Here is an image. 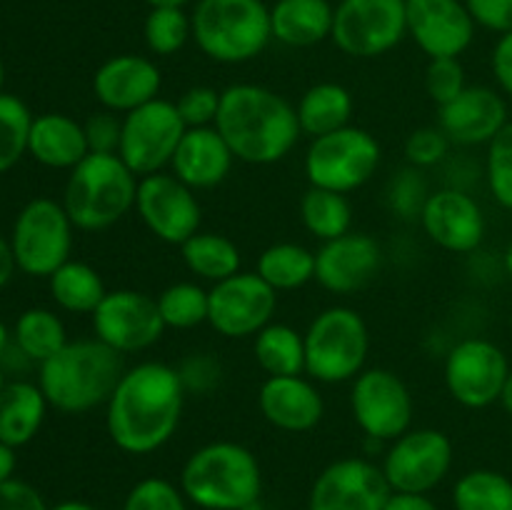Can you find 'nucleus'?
Instances as JSON below:
<instances>
[{
    "label": "nucleus",
    "instance_id": "nucleus-1",
    "mask_svg": "<svg viewBox=\"0 0 512 510\" xmlns=\"http://www.w3.org/2000/svg\"><path fill=\"white\" fill-rule=\"evenodd\" d=\"M183 383L175 365L143 360L123 370L105 403L110 443L125 455H150L173 440L185 408Z\"/></svg>",
    "mask_w": 512,
    "mask_h": 510
},
{
    "label": "nucleus",
    "instance_id": "nucleus-2",
    "mask_svg": "<svg viewBox=\"0 0 512 510\" xmlns=\"http://www.w3.org/2000/svg\"><path fill=\"white\" fill-rule=\"evenodd\" d=\"M215 128L235 160L248 165L280 163L303 138L295 105L258 83H233L220 90Z\"/></svg>",
    "mask_w": 512,
    "mask_h": 510
},
{
    "label": "nucleus",
    "instance_id": "nucleus-3",
    "mask_svg": "<svg viewBox=\"0 0 512 510\" xmlns=\"http://www.w3.org/2000/svg\"><path fill=\"white\" fill-rule=\"evenodd\" d=\"M123 370V355L98 338H80L38 365V385L50 408L83 415L105 408Z\"/></svg>",
    "mask_w": 512,
    "mask_h": 510
},
{
    "label": "nucleus",
    "instance_id": "nucleus-4",
    "mask_svg": "<svg viewBox=\"0 0 512 510\" xmlns=\"http://www.w3.org/2000/svg\"><path fill=\"white\" fill-rule=\"evenodd\" d=\"M178 485L200 510H250L263 495V470L243 443L213 440L188 455Z\"/></svg>",
    "mask_w": 512,
    "mask_h": 510
},
{
    "label": "nucleus",
    "instance_id": "nucleus-5",
    "mask_svg": "<svg viewBox=\"0 0 512 510\" xmlns=\"http://www.w3.org/2000/svg\"><path fill=\"white\" fill-rule=\"evenodd\" d=\"M138 183L140 178L118 153H90L70 170L60 203L75 228L98 233L135 210Z\"/></svg>",
    "mask_w": 512,
    "mask_h": 510
},
{
    "label": "nucleus",
    "instance_id": "nucleus-6",
    "mask_svg": "<svg viewBox=\"0 0 512 510\" xmlns=\"http://www.w3.org/2000/svg\"><path fill=\"white\" fill-rule=\"evenodd\" d=\"M190 20L198 50L220 65L250 63L273 40L263 0H198Z\"/></svg>",
    "mask_w": 512,
    "mask_h": 510
},
{
    "label": "nucleus",
    "instance_id": "nucleus-7",
    "mask_svg": "<svg viewBox=\"0 0 512 510\" xmlns=\"http://www.w3.org/2000/svg\"><path fill=\"white\" fill-rule=\"evenodd\" d=\"M305 375L315 383H353L370 355V328L350 305L320 310L305 328Z\"/></svg>",
    "mask_w": 512,
    "mask_h": 510
},
{
    "label": "nucleus",
    "instance_id": "nucleus-8",
    "mask_svg": "<svg viewBox=\"0 0 512 510\" xmlns=\"http://www.w3.org/2000/svg\"><path fill=\"white\" fill-rule=\"evenodd\" d=\"M380 163H383V148L378 138L358 125H345L310 140L303 170L313 188L350 195L378 175Z\"/></svg>",
    "mask_w": 512,
    "mask_h": 510
},
{
    "label": "nucleus",
    "instance_id": "nucleus-9",
    "mask_svg": "<svg viewBox=\"0 0 512 510\" xmlns=\"http://www.w3.org/2000/svg\"><path fill=\"white\" fill-rule=\"evenodd\" d=\"M75 230L60 200L33 198L25 203L8 238L18 270L30 278H50L70 260Z\"/></svg>",
    "mask_w": 512,
    "mask_h": 510
},
{
    "label": "nucleus",
    "instance_id": "nucleus-10",
    "mask_svg": "<svg viewBox=\"0 0 512 510\" xmlns=\"http://www.w3.org/2000/svg\"><path fill=\"white\" fill-rule=\"evenodd\" d=\"M510 368L508 355L498 343L483 335H468L450 345L445 353V390L463 408H490L500 403Z\"/></svg>",
    "mask_w": 512,
    "mask_h": 510
},
{
    "label": "nucleus",
    "instance_id": "nucleus-11",
    "mask_svg": "<svg viewBox=\"0 0 512 510\" xmlns=\"http://www.w3.org/2000/svg\"><path fill=\"white\" fill-rule=\"evenodd\" d=\"M350 413L360 433L373 443H393L413 428L415 400L395 370L365 368L350 383Z\"/></svg>",
    "mask_w": 512,
    "mask_h": 510
},
{
    "label": "nucleus",
    "instance_id": "nucleus-12",
    "mask_svg": "<svg viewBox=\"0 0 512 510\" xmlns=\"http://www.w3.org/2000/svg\"><path fill=\"white\" fill-rule=\"evenodd\" d=\"M175 100L155 98L123 115L118 155L138 178L163 173L173 163L180 140L185 135Z\"/></svg>",
    "mask_w": 512,
    "mask_h": 510
},
{
    "label": "nucleus",
    "instance_id": "nucleus-13",
    "mask_svg": "<svg viewBox=\"0 0 512 510\" xmlns=\"http://www.w3.org/2000/svg\"><path fill=\"white\" fill-rule=\"evenodd\" d=\"M405 35V0H340L335 5L330 40L350 58H380L398 48Z\"/></svg>",
    "mask_w": 512,
    "mask_h": 510
},
{
    "label": "nucleus",
    "instance_id": "nucleus-14",
    "mask_svg": "<svg viewBox=\"0 0 512 510\" xmlns=\"http://www.w3.org/2000/svg\"><path fill=\"white\" fill-rule=\"evenodd\" d=\"M453 440L438 428H410L383 455L385 480L400 493H430L448 478L453 468Z\"/></svg>",
    "mask_w": 512,
    "mask_h": 510
},
{
    "label": "nucleus",
    "instance_id": "nucleus-15",
    "mask_svg": "<svg viewBox=\"0 0 512 510\" xmlns=\"http://www.w3.org/2000/svg\"><path fill=\"white\" fill-rule=\"evenodd\" d=\"M90 323H93V338L123 358L153 348L168 330L153 295L133 288L108 290L95 313L90 315Z\"/></svg>",
    "mask_w": 512,
    "mask_h": 510
},
{
    "label": "nucleus",
    "instance_id": "nucleus-16",
    "mask_svg": "<svg viewBox=\"0 0 512 510\" xmlns=\"http://www.w3.org/2000/svg\"><path fill=\"white\" fill-rule=\"evenodd\" d=\"M135 213L150 235H155L160 243L178 248L203 225V205L198 193L175 178L170 170L140 178Z\"/></svg>",
    "mask_w": 512,
    "mask_h": 510
},
{
    "label": "nucleus",
    "instance_id": "nucleus-17",
    "mask_svg": "<svg viewBox=\"0 0 512 510\" xmlns=\"http://www.w3.org/2000/svg\"><path fill=\"white\" fill-rule=\"evenodd\" d=\"M278 310V293L258 273H240L210 288L208 325L228 340L255 338Z\"/></svg>",
    "mask_w": 512,
    "mask_h": 510
},
{
    "label": "nucleus",
    "instance_id": "nucleus-18",
    "mask_svg": "<svg viewBox=\"0 0 512 510\" xmlns=\"http://www.w3.org/2000/svg\"><path fill=\"white\" fill-rule=\"evenodd\" d=\"M390 493L380 465L350 455L320 470L308 493V510H383Z\"/></svg>",
    "mask_w": 512,
    "mask_h": 510
},
{
    "label": "nucleus",
    "instance_id": "nucleus-19",
    "mask_svg": "<svg viewBox=\"0 0 512 510\" xmlns=\"http://www.w3.org/2000/svg\"><path fill=\"white\" fill-rule=\"evenodd\" d=\"M418 223L430 243L455 255H470L480 250L488 233V220L473 193L448 185L430 193Z\"/></svg>",
    "mask_w": 512,
    "mask_h": 510
},
{
    "label": "nucleus",
    "instance_id": "nucleus-20",
    "mask_svg": "<svg viewBox=\"0 0 512 510\" xmlns=\"http://www.w3.org/2000/svg\"><path fill=\"white\" fill-rule=\"evenodd\" d=\"M405 20L408 35L428 60L460 58L478 28L465 0H405Z\"/></svg>",
    "mask_w": 512,
    "mask_h": 510
},
{
    "label": "nucleus",
    "instance_id": "nucleus-21",
    "mask_svg": "<svg viewBox=\"0 0 512 510\" xmlns=\"http://www.w3.org/2000/svg\"><path fill=\"white\" fill-rule=\"evenodd\" d=\"M383 268V245L368 233H350L315 250V283L333 295H350L373 283Z\"/></svg>",
    "mask_w": 512,
    "mask_h": 510
},
{
    "label": "nucleus",
    "instance_id": "nucleus-22",
    "mask_svg": "<svg viewBox=\"0 0 512 510\" xmlns=\"http://www.w3.org/2000/svg\"><path fill=\"white\" fill-rule=\"evenodd\" d=\"M508 123V98L490 85H468L458 98L438 108L440 130L460 148H488Z\"/></svg>",
    "mask_w": 512,
    "mask_h": 510
},
{
    "label": "nucleus",
    "instance_id": "nucleus-23",
    "mask_svg": "<svg viewBox=\"0 0 512 510\" xmlns=\"http://www.w3.org/2000/svg\"><path fill=\"white\" fill-rule=\"evenodd\" d=\"M163 73L153 58L120 53L98 65L93 75V95L100 108L128 115L130 110L160 98Z\"/></svg>",
    "mask_w": 512,
    "mask_h": 510
},
{
    "label": "nucleus",
    "instance_id": "nucleus-24",
    "mask_svg": "<svg viewBox=\"0 0 512 510\" xmlns=\"http://www.w3.org/2000/svg\"><path fill=\"white\" fill-rule=\"evenodd\" d=\"M260 415L283 433H308L323 420L325 400L308 375H268L258 390Z\"/></svg>",
    "mask_w": 512,
    "mask_h": 510
},
{
    "label": "nucleus",
    "instance_id": "nucleus-25",
    "mask_svg": "<svg viewBox=\"0 0 512 510\" xmlns=\"http://www.w3.org/2000/svg\"><path fill=\"white\" fill-rule=\"evenodd\" d=\"M233 163V150L215 125L188 128L178 150H175L170 173L198 193V190L218 188L220 183H225V178L233 170Z\"/></svg>",
    "mask_w": 512,
    "mask_h": 510
},
{
    "label": "nucleus",
    "instance_id": "nucleus-26",
    "mask_svg": "<svg viewBox=\"0 0 512 510\" xmlns=\"http://www.w3.org/2000/svg\"><path fill=\"white\" fill-rule=\"evenodd\" d=\"M28 155L53 170H73L90 155L88 138L80 120L65 113H43L33 118Z\"/></svg>",
    "mask_w": 512,
    "mask_h": 510
},
{
    "label": "nucleus",
    "instance_id": "nucleus-27",
    "mask_svg": "<svg viewBox=\"0 0 512 510\" xmlns=\"http://www.w3.org/2000/svg\"><path fill=\"white\" fill-rule=\"evenodd\" d=\"M335 5L330 0H278L270 5L273 40L288 48H313L333 35Z\"/></svg>",
    "mask_w": 512,
    "mask_h": 510
},
{
    "label": "nucleus",
    "instance_id": "nucleus-28",
    "mask_svg": "<svg viewBox=\"0 0 512 510\" xmlns=\"http://www.w3.org/2000/svg\"><path fill=\"white\" fill-rule=\"evenodd\" d=\"M48 398L38 383L13 380L0 393V443L10 448L28 445L40 433L48 415Z\"/></svg>",
    "mask_w": 512,
    "mask_h": 510
},
{
    "label": "nucleus",
    "instance_id": "nucleus-29",
    "mask_svg": "<svg viewBox=\"0 0 512 510\" xmlns=\"http://www.w3.org/2000/svg\"><path fill=\"white\" fill-rule=\"evenodd\" d=\"M353 110V93H350L345 85L333 83V80H323V83L310 85V88L300 95L298 105H295L300 130H303V135H308L310 140L350 125Z\"/></svg>",
    "mask_w": 512,
    "mask_h": 510
},
{
    "label": "nucleus",
    "instance_id": "nucleus-30",
    "mask_svg": "<svg viewBox=\"0 0 512 510\" xmlns=\"http://www.w3.org/2000/svg\"><path fill=\"white\" fill-rule=\"evenodd\" d=\"M180 255L190 273L205 283H220L230 275L240 273L243 255L235 240L213 230H198L190 240L180 245Z\"/></svg>",
    "mask_w": 512,
    "mask_h": 510
},
{
    "label": "nucleus",
    "instance_id": "nucleus-31",
    "mask_svg": "<svg viewBox=\"0 0 512 510\" xmlns=\"http://www.w3.org/2000/svg\"><path fill=\"white\" fill-rule=\"evenodd\" d=\"M48 288L53 303L60 310L73 315H93L100 300L108 293L98 270L93 265L83 263V260L73 258L50 275Z\"/></svg>",
    "mask_w": 512,
    "mask_h": 510
},
{
    "label": "nucleus",
    "instance_id": "nucleus-32",
    "mask_svg": "<svg viewBox=\"0 0 512 510\" xmlns=\"http://www.w3.org/2000/svg\"><path fill=\"white\" fill-rule=\"evenodd\" d=\"M255 273L275 290V293H288V290L305 288L315 280V250L305 248L300 243H273L258 255Z\"/></svg>",
    "mask_w": 512,
    "mask_h": 510
},
{
    "label": "nucleus",
    "instance_id": "nucleus-33",
    "mask_svg": "<svg viewBox=\"0 0 512 510\" xmlns=\"http://www.w3.org/2000/svg\"><path fill=\"white\" fill-rule=\"evenodd\" d=\"M253 355L265 375L305 373V335L288 323H268L253 338Z\"/></svg>",
    "mask_w": 512,
    "mask_h": 510
},
{
    "label": "nucleus",
    "instance_id": "nucleus-34",
    "mask_svg": "<svg viewBox=\"0 0 512 510\" xmlns=\"http://www.w3.org/2000/svg\"><path fill=\"white\" fill-rule=\"evenodd\" d=\"M13 343L30 363L40 365L63 350L70 340L58 313L48 308H28L15 320Z\"/></svg>",
    "mask_w": 512,
    "mask_h": 510
},
{
    "label": "nucleus",
    "instance_id": "nucleus-35",
    "mask_svg": "<svg viewBox=\"0 0 512 510\" xmlns=\"http://www.w3.org/2000/svg\"><path fill=\"white\" fill-rule=\"evenodd\" d=\"M298 210L303 228L320 243H328L353 230V205L348 195L335 193V190L310 185L300 198Z\"/></svg>",
    "mask_w": 512,
    "mask_h": 510
},
{
    "label": "nucleus",
    "instance_id": "nucleus-36",
    "mask_svg": "<svg viewBox=\"0 0 512 510\" xmlns=\"http://www.w3.org/2000/svg\"><path fill=\"white\" fill-rule=\"evenodd\" d=\"M455 510H512V480L500 470H468L453 485Z\"/></svg>",
    "mask_w": 512,
    "mask_h": 510
},
{
    "label": "nucleus",
    "instance_id": "nucleus-37",
    "mask_svg": "<svg viewBox=\"0 0 512 510\" xmlns=\"http://www.w3.org/2000/svg\"><path fill=\"white\" fill-rule=\"evenodd\" d=\"M155 303H158L165 328L170 330H193L208 323L210 290H205L195 280H178V283L168 285L165 290H160Z\"/></svg>",
    "mask_w": 512,
    "mask_h": 510
},
{
    "label": "nucleus",
    "instance_id": "nucleus-38",
    "mask_svg": "<svg viewBox=\"0 0 512 510\" xmlns=\"http://www.w3.org/2000/svg\"><path fill=\"white\" fill-rule=\"evenodd\" d=\"M33 118L35 115L18 95L0 93V173H8L23 155H28Z\"/></svg>",
    "mask_w": 512,
    "mask_h": 510
},
{
    "label": "nucleus",
    "instance_id": "nucleus-39",
    "mask_svg": "<svg viewBox=\"0 0 512 510\" xmlns=\"http://www.w3.org/2000/svg\"><path fill=\"white\" fill-rule=\"evenodd\" d=\"M145 45L158 58L180 53L193 40V20L183 8H150L143 25Z\"/></svg>",
    "mask_w": 512,
    "mask_h": 510
},
{
    "label": "nucleus",
    "instance_id": "nucleus-40",
    "mask_svg": "<svg viewBox=\"0 0 512 510\" xmlns=\"http://www.w3.org/2000/svg\"><path fill=\"white\" fill-rule=\"evenodd\" d=\"M430 193L433 190H430L428 178H425V170L405 165V168L395 170L390 175L388 188H385V203H388V210L395 218L413 223V220H420V213H423Z\"/></svg>",
    "mask_w": 512,
    "mask_h": 510
},
{
    "label": "nucleus",
    "instance_id": "nucleus-41",
    "mask_svg": "<svg viewBox=\"0 0 512 510\" xmlns=\"http://www.w3.org/2000/svg\"><path fill=\"white\" fill-rule=\"evenodd\" d=\"M483 175L490 198L512 213V120L490 140Z\"/></svg>",
    "mask_w": 512,
    "mask_h": 510
},
{
    "label": "nucleus",
    "instance_id": "nucleus-42",
    "mask_svg": "<svg viewBox=\"0 0 512 510\" xmlns=\"http://www.w3.org/2000/svg\"><path fill=\"white\" fill-rule=\"evenodd\" d=\"M120 510H190V503L173 480L150 475L128 490Z\"/></svg>",
    "mask_w": 512,
    "mask_h": 510
},
{
    "label": "nucleus",
    "instance_id": "nucleus-43",
    "mask_svg": "<svg viewBox=\"0 0 512 510\" xmlns=\"http://www.w3.org/2000/svg\"><path fill=\"white\" fill-rule=\"evenodd\" d=\"M450 148H453V143L440 130V125H425V128L413 130L405 140V160L420 170L438 168L448 160Z\"/></svg>",
    "mask_w": 512,
    "mask_h": 510
},
{
    "label": "nucleus",
    "instance_id": "nucleus-44",
    "mask_svg": "<svg viewBox=\"0 0 512 510\" xmlns=\"http://www.w3.org/2000/svg\"><path fill=\"white\" fill-rule=\"evenodd\" d=\"M465 88H468V78H465V68L460 58L430 60L428 70H425V90H428V98L438 108L458 98Z\"/></svg>",
    "mask_w": 512,
    "mask_h": 510
},
{
    "label": "nucleus",
    "instance_id": "nucleus-45",
    "mask_svg": "<svg viewBox=\"0 0 512 510\" xmlns=\"http://www.w3.org/2000/svg\"><path fill=\"white\" fill-rule=\"evenodd\" d=\"M185 128H208L215 125L220 110V90L210 85H193L175 100Z\"/></svg>",
    "mask_w": 512,
    "mask_h": 510
},
{
    "label": "nucleus",
    "instance_id": "nucleus-46",
    "mask_svg": "<svg viewBox=\"0 0 512 510\" xmlns=\"http://www.w3.org/2000/svg\"><path fill=\"white\" fill-rule=\"evenodd\" d=\"M175 368L188 395H210L223 380V365L210 353H190Z\"/></svg>",
    "mask_w": 512,
    "mask_h": 510
},
{
    "label": "nucleus",
    "instance_id": "nucleus-47",
    "mask_svg": "<svg viewBox=\"0 0 512 510\" xmlns=\"http://www.w3.org/2000/svg\"><path fill=\"white\" fill-rule=\"evenodd\" d=\"M90 153H118L123 135V115L98 110L83 123Z\"/></svg>",
    "mask_w": 512,
    "mask_h": 510
},
{
    "label": "nucleus",
    "instance_id": "nucleus-48",
    "mask_svg": "<svg viewBox=\"0 0 512 510\" xmlns=\"http://www.w3.org/2000/svg\"><path fill=\"white\" fill-rule=\"evenodd\" d=\"M470 18L490 33H512V0H465Z\"/></svg>",
    "mask_w": 512,
    "mask_h": 510
},
{
    "label": "nucleus",
    "instance_id": "nucleus-49",
    "mask_svg": "<svg viewBox=\"0 0 512 510\" xmlns=\"http://www.w3.org/2000/svg\"><path fill=\"white\" fill-rule=\"evenodd\" d=\"M0 510H50L30 483L10 478L0 483Z\"/></svg>",
    "mask_w": 512,
    "mask_h": 510
},
{
    "label": "nucleus",
    "instance_id": "nucleus-50",
    "mask_svg": "<svg viewBox=\"0 0 512 510\" xmlns=\"http://www.w3.org/2000/svg\"><path fill=\"white\" fill-rule=\"evenodd\" d=\"M490 68H493V78L500 93L512 100V33L500 35L493 55H490Z\"/></svg>",
    "mask_w": 512,
    "mask_h": 510
},
{
    "label": "nucleus",
    "instance_id": "nucleus-51",
    "mask_svg": "<svg viewBox=\"0 0 512 510\" xmlns=\"http://www.w3.org/2000/svg\"><path fill=\"white\" fill-rule=\"evenodd\" d=\"M383 510H440L428 493H400L393 490Z\"/></svg>",
    "mask_w": 512,
    "mask_h": 510
},
{
    "label": "nucleus",
    "instance_id": "nucleus-52",
    "mask_svg": "<svg viewBox=\"0 0 512 510\" xmlns=\"http://www.w3.org/2000/svg\"><path fill=\"white\" fill-rule=\"evenodd\" d=\"M15 270H18V265H15L10 240L0 233V288H5V285L10 283V278H13Z\"/></svg>",
    "mask_w": 512,
    "mask_h": 510
},
{
    "label": "nucleus",
    "instance_id": "nucleus-53",
    "mask_svg": "<svg viewBox=\"0 0 512 510\" xmlns=\"http://www.w3.org/2000/svg\"><path fill=\"white\" fill-rule=\"evenodd\" d=\"M15 463H18V460H15V448L0 443V483H5V480L13 478Z\"/></svg>",
    "mask_w": 512,
    "mask_h": 510
},
{
    "label": "nucleus",
    "instance_id": "nucleus-54",
    "mask_svg": "<svg viewBox=\"0 0 512 510\" xmlns=\"http://www.w3.org/2000/svg\"><path fill=\"white\" fill-rule=\"evenodd\" d=\"M10 348H13V333H10L8 325H5L3 320H0V360H3L5 355H8Z\"/></svg>",
    "mask_w": 512,
    "mask_h": 510
},
{
    "label": "nucleus",
    "instance_id": "nucleus-55",
    "mask_svg": "<svg viewBox=\"0 0 512 510\" xmlns=\"http://www.w3.org/2000/svg\"><path fill=\"white\" fill-rule=\"evenodd\" d=\"M500 405H503L505 413L512 418V368H510V375L508 380H505V388H503V395H500Z\"/></svg>",
    "mask_w": 512,
    "mask_h": 510
},
{
    "label": "nucleus",
    "instance_id": "nucleus-56",
    "mask_svg": "<svg viewBox=\"0 0 512 510\" xmlns=\"http://www.w3.org/2000/svg\"><path fill=\"white\" fill-rule=\"evenodd\" d=\"M50 510H98V508L90 503H85V500H63V503L53 505Z\"/></svg>",
    "mask_w": 512,
    "mask_h": 510
},
{
    "label": "nucleus",
    "instance_id": "nucleus-57",
    "mask_svg": "<svg viewBox=\"0 0 512 510\" xmlns=\"http://www.w3.org/2000/svg\"><path fill=\"white\" fill-rule=\"evenodd\" d=\"M150 8H185L190 0H145Z\"/></svg>",
    "mask_w": 512,
    "mask_h": 510
},
{
    "label": "nucleus",
    "instance_id": "nucleus-58",
    "mask_svg": "<svg viewBox=\"0 0 512 510\" xmlns=\"http://www.w3.org/2000/svg\"><path fill=\"white\" fill-rule=\"evenodd\" d=\"M503 268H505V275L512 280V240L508 243V248H505L503 253Z\"/></svg>",
    "mask_w": 512,
    "mask_h": 510
},
{
    "label": "nucleus",
    "instance_id": "nucleus-59",
    "mask_svg": "<svg viewBox=\"0 0 512 510\" xmlns=\"http://www.w3.org/2000/svg\"><path fill=\"white\" fill-rule=\"evenodd\" d=\"M3 85H5V65H3V58H0V93H5Z\"/></svg>",
    "mask_w": 512,
    "mask_h": 510
},
{
    "label": "nucleus",
    "instance_id": "nucleus-60",
    "mask_svg": "<svg viewBox=\"0 0 512 510\" xmlns=\"http://www.w3.org/2000/svg\"><path fill=\"white\" fill-rule=\"evenodd\" d=\"M3 388H5V370L3 365H0V393H3Z\"/></svg>",
    "mask_w": 512,
    "mask_h": 510
}]
</instances>
